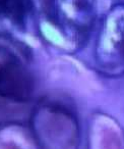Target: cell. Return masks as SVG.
<instances>
[{
	"label": "cell",
	"instance_id": "obj_1",
	"mask_svg": "<svg viewBox=\"0 0 124 149\" xmlns=\"http://www.w3.org/2000/svg\"><path fill=\"white\" fill-rule=\"evenodd\" d=\"M42 17L58 42L76 48L87 40L95 23V0H42Z\"/></svg>",
	"mask_w": 124,
	"mask_h": 149
},
{
	"label": "cell",
	"instance_id": "obj_2",
	"mask_svg": "<svg viewBox=\"0 0 124 149\" xmlns=\"http://www.w3.org/2000/svg\"><path fill=\"white\" fill-rule=\"evenodd\" d=\"M96 58L104 74L113 77L124 74V4L115 5L104 19Z\"/></svg>",
	"mask_w": 124,
	"mask_h": 149
},
{
	"label": "cell",
	"instance_id": "obj_3",
	"mask_svg": "<svg viewBox=\"0 0 124 149\" xmlns=\"http://www.w3.org/2000/svg\"><path fill=\"white\" fill-rule=\"evenodd\" d=\"M33 90V77L25 61L13 50L0 45V98L25 102Z\"/></svg>",
	"mask_w": 124,
	"mask_h": 149
},
{
	"label": "cell",
	"instance_id": "obj_4",
	"mask_svg": "<svg viewBox=\"0 0 124 149\" xmlns=\"http://www.w3.org/2000/svg\"><path fill=\"white\" fill-rule=\"evenodd\" d=\"M32 9V0H0V36L25 32Z\"/></svg>",
	"mask_w": 124,
	"mask_h": 149
}]
</instances>
